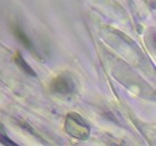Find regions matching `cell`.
Instances as JSON below:
<instances>
[{
	"label": "cell",
	"instance_id": "1",
	"mask_svg": "<svg viewBox=\"0 0 156 146\" xmlns=\"http://www.w3.org/2000/svg\"><path fill=\"white\" fill-rule=\"evenodd\" d=\"M15 35H16V36L18 37L20 40H21V42H23L26 47H28V48L31 49V47H33V46H31V42H30V40L27 38V36L25 35V33H23L20 28H18V27H16V28H15Z\"/></svg>",
	"mask_w": 156,
	"mask_h": 146
}]
</instances>
